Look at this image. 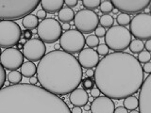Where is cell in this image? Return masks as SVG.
Masks as SVG:
<instances>
[{
	"instance_id": "cell-49",
	"label": "cell",
	"mask_w": 151,
	"mask_h": 113,
	"mask_svg": "<svg viewBox=\"0 0 151 113\" xmlns=\"http://www.w3.org/2000/svg\"><path fill=\"white\" fill-rule=\"evenodd\" d=\"M118 11H118V9H115V8L113 9V11H112V12L114 13V14H117V15H118Z\"/></svg>"
},
{
	"instance_id": "cell-10",
	"label": "cell",
	"mask_w": 151,
	"mask_h": 113,
	"mask_svg": "<svg viewBox=\"0 0 151 113\" xmlns=\"http://www.w3.org/2000/svg\"><path fill=\"white\" fill-rule=\"evenodd\" d=\"M85 44L84 35L76 29H70L63 33L60 39V48L69 54L80 53L84 49Z\"/></svg>"
},
{
	"instance_id": "cell-48",
	"label": "cell",
	"mask_w": 151,
	"mask_h": 113,
	"mask_svg": "<svg viewBox=\"0 0 151 113\" xmlns=\"http://www.w3.org/2000/svg\"><path fill=\"white\" fill-rule=\"evenodd\" d=\"M60 44H55V50H60Z\"/></svg>"
},
{
	"instance_id": "cell-53",
	"label": "cell",
	"mask_w": 151,
	"mask_h": 113,
	"mask_svg": "<svg viewBox=\"0 0 151 113\" xmlns=\"http://www.w3.org/2000/svg\"><path fill=\"white\" fill-rule=\"evenodd\" d=\"M1 54H2V51H1V47H0V56H1Z\"/></svg>"
},
{
	"instance_id": "cell-31",
	"label": "cell",
	"mask_w": 151,
	"mask_h": 113,
	"mask_svg": "<svg viewBox=\"0 0 151 113\" xmlns=\"http://www.w3.org/2000/svg\"><path fill=\"white\" fill-rule=\"evenodd\" d=\"M137 59L139 60L140 63L145 64L146 62H149V60L151 59V55L147 51H143V52H141V53H139Z\"/></svg>"
},
{
	"instance_id": "cell-34",
	"label": "cell",
	"mask_w": 151,
	"mask_h": 113,
	"mask_svg": "<svg viewBox=\"0 0 151 113\" xmlns=\"http://www.w3.org/2000/svg\"><path fill=\"white\" fill-rule=\"evenodd\" d=\"M94 32H96V36L97 38H102V37H105L106 35V29L102 26H98L96 30H94Z\"/></svg>"
},
{
	"instance_id": "cell-17",
	"label": "cell",
	"mask_w": 151,
	"mask_h": 113,
	"mask_svg": "<svg viewBox=\"0 0 151 113\" xmlns=\"http://www.w3.org/2000/svg\"><path fill=\"white\" fill-rule=\"evenodd\" d=\"M70 103L74 107H84L89 101V95L84 89H76L70 93Z\"/></svg>"
},
{
	"instance_id": "cell-50",
	"label": "cell",
	"mask_w": 151,
	"mask_h": 113,
	"mask_svg": "<svg viewBox=\"0 0 151 113\" xmlns=\"http://www.w3.org/2000/svg\"><path fill=\"white\" fill-rule=\"evenodd\" d=\"M129 113H140V112L138 110L134 109V110H130V112H129Z\"/></svg>"
},
{
	"instance_id": "cell-6",
	"label": "cell",
	"mask_w": 151,
	"mask_h": 113,
	"mask_svg": "<svg viewBox=\"0 0 151 113\" xmlns=\"http://www.w3.org/2000/svg\"><path fill=\"white\" fill-rule=\"evenodd\" d=\"M22 36L21 28L14 21H0V47L12 48L20 42Z\"/></svg>"
},
{
	"instance_id": "cell-35",
	"label": "cell",
	"mask_w": 151,
	"mask_h": 113,
	"mask_svg": "<svg viewBox=\"0 0 151 113\" xmlns=\"http://www.w3.org/2000/svg\"><path fill=\"white\" fill-rule=\"evenodd\" d=\"M36 16H37L38 19H42V20H45V19H46V12L44 11V9H40V11H37Z\"/></svg>"
},
{
	"instance_id": "cell-43",
	"label": "cell",
	"mask_w": 151,
	"mask_h": 113,
	"mask_svg": "<svg viewBox=\"0 0 151 113\" xmlns=\"http://www.w3.org/2000/svg\"><path fill=\"white\" fill-rule=\"evenodd\" d=\"M71 113H82V109L80 107H74L71 109Z\"/></svg>"
},
{
	"instance_id": "cell-1",
	"label": "cell",
	"mask_w": 151,
	"mask_h": 113,
	"mask_svg": "<svg viewBox=\"0 0 151 113\" xmlns=\"http://www.w3.org/2000/svg\"><path fill=\"white\" fill-rule=\"evenodd\" d=\"M93 80L105 96L121 100L140 91L144 83L143 66L133 55L113 52L99 60Z\"/></svg>"
},
{
	"instance_id": "cell-24",
	"label": "cell",
	"mask_w": 151,
	"mask_h": 113,
	"mask_svg": "<svg viewBox=\"0 0 151 113\" xmlns=\"http://www.w3.org/2000/svg\"><path fill=\"white\" fill-rule=\"evenodd\" d=\"M113 23H114V19L110 14H103L99 18V24L104 28H111V26H113Z\"/></svg>"
},
{
	"instance_id": "cell-7",
	"label": "cell",
	"mask_w": 151,
	"mask_h": 113,
	"mask_svg": "<svg viewBox=\"0 0 151 113\" xmlns=\"http://www.w3.org/2000/svg\"><path fill=\"white\" fill-rule=\"evenodd\" d=\"M37 34L45 44H53L60 39L63 35L60 24L54 18H46L38 26Z\"/></svg>"
},
{
	"instance_id": "cell-8",
	"label": "cell",
	"mask_w": 151,
	"mask_h": 113,
	"mask_svg": "<svg viewBox=\"0 0 151 113\" xmlns=\"http://www.w3.org/2000/svg\"><path fill=\"white\" fill-rule=\"evenodd\" d=\"M99 18L96 12L91 9H80L75 14L74 25L82 34L92 33L98 27Z\"/></svg>"
},
{
	"instance_id": "cell-30",
	"label": "cell",
	"mask_w": 151,
	"mask_h": 113,
	"mask_svg": "<svg viewBox=\"0 0 151 113\" xmlns=\"http://www.w3.org/2000/svg\"><path fill=\"white\" fill-rule=\"evenodd\" d=\"M81 85H82V89H84L85 91H89V89H93L94 80L92 77H86L81 81Z\"/></svg>"
},
{
	"instance_id": "cell-5",
	"label": "cell",
	"mask_w": 151,
	"mask_h": 113,
	"mask_svg": "<svg viewBox=\"0 0 151 113\" xmlns=\"http://www.w3.org/2000/svg\"><path fill=\"white\" fill-rule=\"evenodd\" d=\"M105 44L114 52H122L129 47L132 35L127 27L113 26L106 31Z\"/></svg>"
},
{
	"instance_id": "cell-22",
	"label": "cell",
	"mask_w": 151,
	"mask_h": 113,
	"mask_svg": "<svg viewBox=\"0 0 151 113\" xmlns=\"http://www.w3.org/2000/svg\"><path fill=\"white\" fill-rule=\"evenodd\" d=\"M123 105L127 110H134L137 109V107H139V100L137 97L131 95L124 99Z\"/></svg>"
},
{
	"instance_id": "cell-26",
	"label": "cell",
	"mask_w": 151,
	"mask_h": 113,
	"mask_svg": "<svg viewBox=\"0 0 151 113\" xmlns=\"http://www.w3.org/2000/svg\"><path fill=\"white\" fill-rule=\"evenodd\" d=\"M23 75L20 72L18 71H11V73L8 74V80L9 83H12V85H17L20 84L22 81Z\"/></svg>"
},
{
	"instance_id": "cell-37",
	"label": "cell",
	"mask_w": 151,
	"mask_h": 113,
	"mask_svg": "<svg viewBox=\"0 0 151 113\" xmlns=\"http://www.w3.org/2000/svg\"><path fill=\"white\" fill-rule=\"evenodd\" d=\"M64 3L66 4V6H67L68 8H70V9H72V8L76 7L78 5L77 0H66V1H64Z\"/></svg>"
},
{
	"instance_id": "cell-9",
	"label": "cell",
	"mask_w": 151,
	"mask_h": 113,
	"mask_svg": "<svg viewBox=\"0 0 151 113\" xmlns=\"http://www.w3.org/2000/svg\"><path fill=\"white\" fill-rule=\"evenodd\" d=\"M129 31L138 40L151 39V15L148 13H139L131 19Z\"/></svg>"
},
{
	"instance_id": "cell-32",
	"label": "cell",
	"mask_w": 151,
	"mask_h": 113,
	"mask_svg": "<svg viewBox=\"0 0 151 113\" xmlns=\"http://www.w3.org/2000/svg\"><path fill=\"white\" fill-rule=\"evenodd\" d=\"M6 79H7L6 71H5V68L2 66V64L0 63V89H3V86L5 85V82H6Z\"/></svg>"
},
{
	"instance_id": "cell-44",
	"label": "cell",
	"mask_w": 151,
	"mask_h": 113,
	"mask_svg": "<svg viewBox=\"0 0 151 113\" xmlns=\"http://www.w3.org/2000/svg\"><path fill=\"white\" fill-rule=\"evenodd\" d=\"M86 75H87V77H94V71L93 69H88L86 71Z\"/></svg>"
},
{
	"instance_id": "cell-27",
	"label": "cell",
	"mask_w": 151,
	"mask_h": 113,
	"mask_svg": "<svg viewBox=\"0 0 151 113\" xmlns=\"http://www.w3.org/2000/svg\"><path fill=\"white\" fill-rule=\"evenodd\" d=\"M100 0H83L82 5L86 8V9H96L100 7Z\"/></svg>"
},
{
	"instance_id": "cell-47",
	"label": "cell",
	"mask_w": 151,
	"mask_h": 113,
	"mask_svg": "<svg viewBox=\"0 0 151 113\" xmlns=\"http://www.w3.org/2000/svg\"><path fill=\"white\" fill-rule=\"evenodd\" d=\"M83 109L85 111H89V110H91V106H89V105H85L83 107Z\"/></svg>"
},
{
	"instance_id": "cell-13",
	"label": "cell",
	"mask_w": 151,
	"mask_h": 113,
	"mask_svg": "<svg viewBox=\"0 0 151 113\" xmlns=\"http://www.w3.org/2000/svg\"><path fill=\"white\" fill-rule=\"evenodd\" d=\"M113 7L123 13H138L149 7V0H113Z\"/></svg>"
},
{
	"instance_id": "cell-45",
	"label": "cell",
	"mask_w": 151,
	"mask_h": 113,
	"mask_svg": "<svg viewBox=\"0 0 151 113\" xmlns=\"http://www.w3.org/2000/svg\"><path fill=\"white\" fill-rule=\"evenodd\" d=\"M37 82H38V78L34 75V77H32L29 78V82H28V83H29V84H32V85H35Z\"/></svg>"
},
{
	"instance_id": "cell-52",
	"label": "cell",
	"mask_w": 151,
	"mask_h": 113,
	"mask_svg": "<svg viewBox=\"0 0 151 113\" xmlns=\"http://www.w3.org/2000/svg\"><path fill=\"white\" fill-rule=\"evenodd\" d=\"M149 12H150V15H151V4L149 5Z\"/></svg>"
},
{
	"instance_id": "cell-41",
	"label": "cell",
	"mask_w": 151,
	"mask_h": 113,
	"mask_svg": "<svg viewBox=\"0 0 151 113\" xmlns=\"http://www.w3.org/2000/svg\"><path fill=\"white\" fill-rule=\"evenodd\" d=\"M61 29L64 30L65 32L68 31V30L71 29V25H70L69 23H63V25H61Z\"/></svg>"
},
{
	"instance_id": "cell-51",
	"label": "cell",
	"mask_w": 151,
	"mask_h": 113,
	"mask_svg": "<svg viewBox=\"0 0 151 113\" xmlns=\"http://www.w3.org/2000/svg\"><path fill=\"white\" fill-rule=\"evenodd\" d=\"M20 41H21V44H25L26 42H27L25 39H22V40H20Z\"/></svg>"
},
{
	"instance_id": "cell-39",
	"label": "cell",
	"mask_w": 151,
	"mask_h": 113,
	"mask_svg": "<svg viewBox=\"0 0 151 113\" xmlns=\"http://www.w3.org/2000/svg\"><path fill=\"white\" fill-rule=\"evenodd\" d=\"M99 95H100V91L97 88H93L91 89V96L93 98H97Z\"/></svg>"
},
{
	"instance_id": "cell-16",
	"label": "cell",
	"mask_w": 151,
	"mask_h": 113,
	"mask_svg": "<svg viewBox=\"0 0 151 113\" xmlns=\"http://www.w3.org/2000/svg\"><path fill=\"white\" fill-rule=\"evenodd\" d=\"M78 59L81 67L88 70L97 66L99 62V55L93 48H84L80 53H78Z\"/></svg>"
},
{
	"instance_id": "cell-46",
	"label": "cell",
	"mask_w": 151,
	"mask_h": 113,
	"mask_svg": "<svg viewBox=\"0 0 151 113\" xmlns=\"http://www.w3.org/2000/svg\"><path fill=\"white\" fill-rule=\"evenodd\" d=\"M15 48L18 49V50H21V49L24 48V45H23V44H21V42H18V44H16V47H15Z\"/></svg>"
},
{
	"instance_id": "cell-12",
	"label": "cell",
	"mask_w": 151,
	"mask_h": 113,
	"mask_svg": "<svg viewBox=\"0 0 151 113\" xmlns=\"http://www.w3.org/2000/svg\"><path fill=\"white\" fill-rule=\"evenodd\" d=\"M24 55L16 48H7L5 49L0 56V63L7 70L17 71L24 64Z\"/></svg>"
},
{
	"instance_id": "cell-38",
	"label": "cell",
	"mask_w": 151,
	"mask_h": 113,
	"mask_svg": "<svg viewBox=\"0 0 151 113\" xmlns=\"http://www.w3.org/2000/svg\"><path fill=\"white\" fill-rule=\"evenodd\" d=\"M143 70H144V73L146 74H151V62H146L144 64L143 66Z\"/></svg>"
},
{
	"instance_id": "cell-23",
	"label": "cell",
	"mask_w": 151,
	"mask_h": 113,
	"mask_svg": "<svg viewBox=\"0 0 151 113\" xmlns=\"http://www.w3.org/2000/svg\"><path fill=\"white\" fill-rule=\"evenodd\" d=\"M145 48V44H144V41L138 40V39H135L133 41H131L130 44H129V50L131 53H141V52L144 51Z\"/></svg>"
},
{
	"instance_id": "cell-29",
	"label": "cell",
	"mask_w": 151,
	"mask_h": 113,
	"mask_svg": "<svg viewBox=\"0 0 151 113\" xmlns=\"http://www.w3.org/2000/svg\"><path fill=\"white\" fill-rule=\"evenodd\" d=\"M99 9H100V11L102 13H104V14H109V13L112 12L114 7H113L111 1H108V0H106V1L101 2Z\"/></svg>"
},
{
	"instance_id": "cell-21",
	"label": "cell",
	"mask_w": 151,
	"mask_h": 113,
	"mask_svg": "<svg viewBox=\"0 0 151 113\" xmlns=\"http://www.w3.org/2000/svg\"><path fill=\"white\" fill-rule=\"evenodd\" d=\"M23 26L26 28V29L31 30V29H35L39 26V19L37 18L36 15H33V14H29V15H27L25 18H23Z\"/></svg>"
},
{
	"instance_id": "cell-3",
	"label": "cell",
	"mask_w": 151,
	"mask_h": 113,
	"mask_svg": "<svg viewBox=\"0 0 151 113\" xmlns=\"http://www.w3.org/2000/svg\"><path fill=\"white\" fill-rule=\"evenodd\" d=\"M82 67L78 59L63 50L45 54L37 66V78L41 87L58 96L74 92L82 81Z\"/></svg>"
},
{
	"instance_id": "cell-11",
	"label": "cell",
	"mask_w": 151,
	"mask_h": 113,
	"mask_svg": "<svg viewBox=\"0 0 151 113\" xmlns=\"http://www.w3.org/2000/svg\"><path fill=\"white\" fill-rule=\"evenodd\" d=\"M46 53V46L42 41L39 39H31L24 44L23 55L31 62L40 61Z\"/></svg>"
},
{
	"instance_id": "cell-25",
	"label": "cell",
	"mask_w": 151,
	"mask_h": 113,
	"mask_svg": "<svg viewBox=\"0 0 151 113\" xmlns=\"http://www.w3.org/2000/svg\"><path fill=\"white\" fill-rule=\"evenodd\" d=\"M116 22L118 23V26L126 27L127 26H129L131 22L130 15L127 13H123V12L118 13V15L116 17Z\"/></svg>"
},
{
	"instance_id": "cell-42",
	"label": "cell",
	"mask_w": 151,
	"mask_h": 113,
	"mask_svg": "<svg viewBox=\"0 0 151 113\" xmlns=\"http://www.w3.org/2000/svg\"><path fill=\"white\" fill-rule=\"evenodd\" d=\"M145 48L146 49V51L149 52V53L151 52V39L146 41V42L145 44Z\"/></svg>"
},
{
	"instance_id": "cell-14",
	"label": "cell",
	"mask_w": 151,
	"mask_h": 113,
	"mask_svg": "<svg viewBox=\"0 0 151 113\" xmlns=\"http://www.w3.org/2000/svg\"><path fill=\"white\" fill-rule=\"evenodd\" d=\"M139 112L151 113V74L144 80L139 92Z\"/></svg>"
},
{
	"instance_id": "cell-28",
	"label": "cell",
	"mask_w": 151,
	"mask_h": 113,
	"mask_svg": "<svg viewBox=\"0 0 151 113\" xmlns=\"http://www.w3.org/2000/svg\"><path fill=\"white\" fill-rule=\"evenodd\" d=\"M85 44L89 46V48H94L99 45V38L96 35H89L87 38H85Z\"/></svg>"
},
{
	"instance_id": "cell-36",
	"label": "cell",
	"mask_w": 151,
	"mask_h": 113,
	"mask_svg": "<svg viewBox=\"0 0 151 113\" xmlns=\"http://www.w3.org/2000/svg\"><path fill=\"white\" fill-rule=\"evenodd\" d=\"M32 35H33V33H32V31H31V30H28V29H27V30H25V31L23 32L24 39H25V40H27V41L31 40Z\"/></svg>"
},
{
	"instance_id": "cell-15",
	"label": "cell",
	"mask_w": 151,
	"mask_h": 113,
	"mask_svg": "<svg viewBox=\"0 0 151 113\" xmlns=\"http://www.w3.org/2000/svg\"><path fill=\"white\" fill-rule=\"evenodd\" d=\"M92 113H114L115 104L107 96H98L91 103Z\"/></svg>"
},
{
	"instance_id": "cell-2",
	"label": "cell",
	"mask_w": 151,
	"mask_h": 113,
	"mask_svg": "<svg viewBox=\"0 0 151 113\" xmlns=\"http://www.w3.org/2000/svg\"><path fill=\"white\" fill-rule=\"evenodd\" d=\"M0 113H71L63 99L32 84L0 89Z\"/></svg>"
},
{
	"instance_id": "cell-33",
	"label": "cell",
	"mask_w": 151,
	"mask_h": 113,
	"mask_svg": "<svg viewBox=\"0 0 151 113\" xmlns=\"http://www.w3.org/2000/svg\"><path fill=\"white\" fill-rule=\"evenodd\" d=\"M109 51H110V49H109V47L105 44H99L97 46V54L99 56H105L109 54Z\"/></svg>"
},
{
	"instance_id": "cell-40",
	"label": "cell",
	"mask_w": 151,
	"mask_h": 113,
	"mask_svg": "<svg viewBox=\"0 0 151 113\" xmlns=\"http://www.w3.org/2000/svg\"><path fill=\"white\" fill-rule=\"evenodd\" d=\"M114 113H129V110L125 107H118L115 108Z\"/></svg>"
},
{
	"instance_id": "cell-4",
	"label": "cell",
	"mask_w": 151,
	"mask_h": 113,
	"mask_svg": "<svg viewBox=\"0 0 151 113\" xmlns=\"http://www.w3.org/2000/svg\"><path fill=\"white\" fill-rule=\"evenodd\" d=\"M38 0H0V21L25 18L39 6Z\"/></svg>"
},
{
	"instance_id": "cell-18",
	"label": "cell",
	"mask_w": 151,
	"mask_h": 113,
	"mask_svg": "<svg viewBox=\"0 0 151 113\" xmlns=\"http://www.w3.org/2000/svg\"><path fill=\"white\" fill-rule=\"evenodd\" d=\"M64 4L63 0H44L41 2V6L46 13L54 14L59 12L63 8Z\"/></svg>"
},
{
	"instance_id": "cell-19",
	"label": "cell",
	"mask_w": 151,
	"mask_h": 113,
	"mask_svg": "<svg viewBox=\"0 0 151 113\" xmlns=\"http://www.w3.org/2000/svg\"><path fill=\"white\" fill-rule=\"evenodd\" d=\"M58 18L61 23H70L74 20L75 12L72 9L68 7H63L58 12Z\"/></svg>"
},
{
	"instance_id": "cell-20",
	"label": "cell",
	"mask_w": 151,
	"mask_h": 113,
	"mask_svg": "<svg viewBox=\"0 0 151 113\" xmlns=\"http://www.w3.org/2000/svg\"><path fill=\"white\" fill-rule=\"evenodd\" d=\"M21 74L23 77L27 78H30L34 77L35 74H37V66L31 62V61H27L21 67Z\"/></svg>"
}]
</instances>
